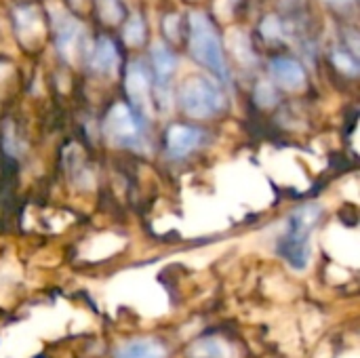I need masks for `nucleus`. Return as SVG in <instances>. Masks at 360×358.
Listing matches in <instances>:
<instances>
[{
    "mask_svg": "<svg viewBox=\"0 0 360 358\" xmlns=\"http://www.w3.org/2000/svg\"><path fill=\"white\" fill-rule=\"evenodd\" d=\"M323 217V207L316 203L293 209L276 241V253L295 270H306L312 257V232Z\"/></svg>",
    "mask_w": 360,
    "mask_h": 358,
    "instance_id": "obj_1",
    "label": "nucleus"
},
{
    "mask_svg": "<svg viewBox=\"0 0 360 358\" xmlns=\"http://www.w3.org/2000/svg\"><path fill=\"white\" fill-rule=\"evenodd\" d=\"M190 55L205 68H209L219 80L230 84V70L224 57L221 40L211 23V19L202 13L190 15Z\"/></svg>",
    "mask_w": 360,
    "mask_h": 358,
    "instance_id": "obj_2",
    "label": "nucleus"
},
{
    "mask_svg": "<svg viewBox=\"0 0 360 358\" xmlns=\"http://www.w3.org/2000/svg\"><path fill=\"white\" fill-rule=\"evenodd\" d=\"M105 137L118 146L137 152H148V127L146 118H141L131 106L114 103L103 120Z\"/></svg>",
    "mask_w": 360,
    "mask_h": 358,
    "instance_id": "obj_3",
    "label": "nucleus"
},
{
    "mask_svg": "<svg viewBox=\"0 0 360 358\" xmlns=\"http://www.w3.org/2000/svg\"><path fill=\"white\" fill-rule=\"evenodd\" d=\"M179 103L192 118H211L226 108V93L213 78L194 76L184 82L179 91Z\"/></svg>",
    "mask_w": 360,
    "mask_h": 358,
    "instance_id": "obj_4",
    "label": "nucleus"
},
{
    "mask_svg": "<svg viewBox=\"0 0 360 358\" xmlns=\"http://www.w3.org/2000/svg\"><path fill=\"white\" fill-rule=\"evenodd\" d=\"M205 141V131L192 124H173L167 131L165 148L169 158L173 160H184L192 152H196Z\"/></svg>",
    "mask_w": 360,
    "mask_h": 358,
    "instance_id": "obj_5",
    "label": "nucleus"
},
{
    "mask_svg": "<svg viewBox=\"0 0 360 358\" xmlns=\"http://www.w3.org/2000/svg\"><path fill=\"white\" fill-rule=\"evenodd\" d=\"M127 93L133 101V110L146 118V114L150 112V93H152V80H150V72L141 61H133L127 68Z\"/></svg>",
    "mask_w": 360,
    "mask_h": 358,
    "instance_id": "obj_6",
    "label": "nucleus"
},
{
    "mask_svg": "<svg viewBox=\"0 0 360 358\" xmlns=\"http://www.w3.org/2000/svg\"><path fill=\"white\" fill-rule=\"evenodd\" d=\"M270 74L276 84L289 91H300L306 84V72L300 61L291 57H276L270 63Z\"/></svg>",
    "mask_w": 360,
    "mask_h": 358,
    "instance_id": "obj_7",
    "label": "nucleus"
},
{
    "mask_svg": "<svg viewBox=\"0 0 360 358\" xmlns=\"http://www.w3.org/2000/svg\"><path fill=\"white\" fill-rule=\"evenodd\" d=\"M114 358H169V352L162 342L143 338V340H131L118 346Z\"/></svg>",
    "mask_w": 360,
    "mask_h": 358,
    "instance_id": "obj_8",
    "label": "nucleus"
},
{
    "mask_svg": "<svg viewBox=\"0 0 360 358\" xmlns=\"http://www.w3.org/2000/svg\"><path fill=\"white\" fill-rule=\"evenodd\" d=\"M91 68L95 72H101V74L114 72L118 68V51H116V46H114V42L110 38H99L97 44L93 46Z\"/></svg>",
    "mask_w": 360,
    "mask_h": 358,
    "instance_id": "obj_9",
    "label": "nucleus"
},
{
    "mask_svg": "<svg viewBox=\"0 0 360 358\" xmlns=\"http://www.w3.org/2000/svg\"><path fill=\"white\" fill-rule=\"evenodd\" d=\"M152 63H154V72H156V80H158V87H167L175 68H177V59L175 55L171 53L169 46L165 44H154L152 46Z\"/></svg>",
    "mask_w": 360,
    "mask_h": 358,
    "instance_id": "obj_10",
    "label": "nucleus"
},
{
    "mask_svg": "<svg viewBox=\"0 0 360 358\" xmlns=\"http://www.w3.org/2000/svg\"><path fill=\"white\" fill-rule=\"evenodd\" d=\"M230 346L221 338H202L190 348V358H230Z\"/></svg>",
    "mask_w": 360,
    "mask_h": 358,
    "instance_id": "obj_11",
    "label": "nucleus"
},
{
    "mask_svg": "<svg viewBox=\"0 0 360 358\" xmlns=\"http://www.w3.org/2000/svg\"><path fill=\"white\" fill-rule=\"evenodd\" d=\"M122 36H124V40L129 42V44H139L141 40H143V36H146V30H143V21H141V17L139 15H133L131 19H129V23H127V27H124V32H122Z\"/></svg>",
    "mask_w": 360,
    "mask_h": 358,
    "instance_id": "obj_12",
    "label": "nucleus"
},
{
    "mask_svg": "<svg viewBox=\"0 0 360 358\" xmlns=\"http://www.w3.org/2000/svg\"><path fill=\"white\" fill-rule=\"evenodd\" d=\"M333 61L340 68V72H344L348 76H356L359 74V61H356V57L348 55L346 51H335L333 53Z\"/></svg>",
    "mask_w": 360,
    "mask_h": 358,
    "instance_id": "obj_13",
    "label": "nucleus"
},
{
    "mask_svg": "<svg viewBox=\"0 0 360 358\" xmlns=\"http://www.w3.org/2000/svg\"><path fill=\"white\" fill-rule=\"evenodd\" d=\"M257 101H259L262 106H272V103H276V93H274V89H272L270 82L257 84Z\"/></svg>",
    "mask_w": 360,
    "mask_h": 358,
    "instance_id": "obj_14",
    "label": "nucleus"
},
{
    "mask_svg": "<svg viewBox=\"0 0 360 358\" xmlns=\"http://www.w3.org/2000/svg\"><path fill=\"white\" fill-rule=\"evenodd\" d=\"M262 32H264V36H268V38H281V34H283L281 21H278L276 17H268V19L264 21V25H262Z\"/></svg>",
    "mask_w": 360,
    "mask_h": 358,
    "instance_id": "obj_15",
    "label": "nucleus"
},
{
    "mask_svg": "<svg viewBox=\"0 0 360 358\" xmlns=\"http://www.w3.org/2000/svg\"><path fill=\"white\" fill-rule=\"evenodd\" d=\"M325 2L331 6H338V8H348V6H352L354 0H325Z\"/></svg>",
    "mask_w": 360,
    "mask_h": 358,
    "instance_id": "obj_16",
    "label": "nucleus"
}]
</instances>
